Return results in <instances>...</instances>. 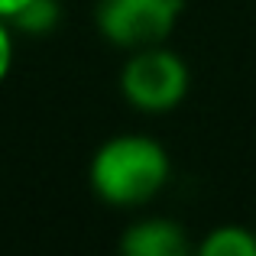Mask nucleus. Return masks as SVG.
<instances>
[{
    "label": "nucleus",
    "mask_w": 256,
    "mask_h": 256,
    "mask_svg": "<svg viewBox=\"0 0 256 256\" xmlns=\"http://www.w3.org/2000/svg\"><path fill=\"white\" fill-rule=\"evenodd\" d=\"M58 20H62L58 0H30L23 10H16L10 16V26L26 32V36H46L58 26Z\"/></svg>",
    "instance_id": "obj_6"
},
{
    "label": "nucleus",
    "mask_w": 256,
    "mask_h": 256,
    "mask_svg": "<svg viewBox=\"0 0 256 256\" xmlns=\"http://www.w3.org/2000/svg\"><path fill=\"white\" fill-rule=\"evenodd\" d=\"M204 256H256V234L240 224L214 227L198 246Z\"/></svg>",
    "instance_id": "obj_5"
},
{
    "label": "nucleus",
    "mask_w": 256,
    "mask_h": 256,
    "mask_svg": "<svg viewBox=\"0 0 256 256\" xmlns=\"http://www.w3.org/2000/svg\"><path fill=\"white\" fill-rule=\"evenodd\" d=\"M13 56H16V46H13V26H10V20L0 16V84L6 82V75H10V68H13Z\"/></svg>",
    "instance_id": "obj_7"
},
{
    "label": "nucleus",
    "mask_w": 256,
    "mask_h": 256,
    "mask_svg": "<svg viewBox=\"0 0 256 256\" xmlns=\"http://www.w3.org/2000/svg\"><path fill=\"white\" fill-rule=\"evenodd\" d=\"M172 175L169 152L143 133H120L98 146L88 166L91 188L110 208H140L152 201Z\"/></svg>",
    "instance_id": "obj_1"
},
{
    "label": "nucleus",
    "mask_w": 256,
    "mask_h": 256,
    "mask_svg": "<svg viewBox=\"0 0 256 256\" xmlns=\"http://www.w3.org/2000/svg\"><path fill=\"white\" fill-rule=\"evenodd\" d=\"M192 75L178 52L162 46L133 49L120 72V94L140 114H169L185 100Z\"/></svg>",
    "instance_id": "obj_2"
},
{
    "label": "nucleus",
    "mask_w": 256,
    "mask_h": 256,
    "mask_svg": "<svg viewBox=\"0 0 256 256\" xmlns=\"http://www.w3.org/2000/svg\"><path fill=\"white\" fill-rule=\"evenodd\" d=\"M120 250L126 256H185L192 250L185 227L169 218H146L126 227L120 237Z\"/></svg>",
    "instance_id": "obj_4"
},
{
    "label": "nucleus",
    "mask_w": 256,
    "mask_h": 256,
    "mask_svg": "<svg viewBox=\"0 0 256 256\" xmlns=\"http://www.w3.org/2000/svg\"><path fill=\"white\" fill-rule=\"evenodd\" d=\"M30 4V0H0V16L4 20H10L16 10H23V6Z\"/></svg>",
    "instance_id": "obj_8"
},
{
    "label": "nucleus",
    "mask_w": 256,
    "mask_h": 256,
    "mask_svg": "<svg viewBox=\"0 0 256 256\" xmlns=\"http://www.w3.org/2000/svg\"><path fill=\"white\" fill-rule=\"evenodd\" d=\"M185 0H98L94 26L117 49L162 46L175 32Z\"/></svg>",
    "instance_id": "obj_3"
}]
</instances>
